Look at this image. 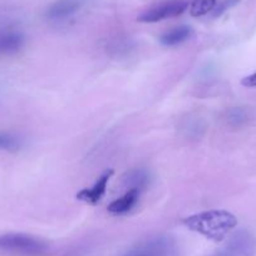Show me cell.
I'll use <instances>...</instances> for the list:
<instances>
[{
  "label": "cell",
  "mask_w": 256,
  "mask_h": 256,
  "mask_svg": "<svg viewBox=\"0 0 256 256\" xmlns=\"http://www.w3.org/2000/svg\"><path fill=\"white\" fill-rule=\"evenodd\" d=\"M246 113L245 110L241 108H232V110H228L226 113V122L232 127H238L241 126L246 120Z\"/></svg>",
  "instance_id": "obj_14"
},
{
  "label": "cell",
  "mask_w": 256,
  "mask_h": 256,
  "mask_svg": "<svg viewBox=\"0 0 256 256\" xmlns=\"http://www.w3.org/2000/svg\"><path fill=\"white\" fill-rule=\"evenodd\" d=\"M190 3L187 0H167L158 6H152L138 16L141 23H157V22L166 20V19L176 18L181 16L188 8Z\"/></svg>",
  "instance_id": "obj_3"
},
{
  "label": "cell",
  "mask_w": 256,
  "mask_h": 256,
  "mask_svg": "<svg viewBox=\"0 0 256 256\" xmlns=\"http://www.w3.org/2000/svg\"><path fill=\"white\" fill-rule=\"evenodd\" d=\"M80 0H58L46 10V16L49 20H63L74 16L80 9Z\"/></svg>",
  "instance_id": "obj_7"
},
{
  "label": "cell",
  "mask_w": 256,
  "mask_h": 256,
  "mask_svg": "<svg viewBox=\"0 0 256 256\" xmlns=\"http://www.w3.org/2000/svg\"><path fill=\"white\" fill-rule=\"evenodd\" d=\"M184 225L206 238L221 241L238 225V220L226 210H210L188 216L184 220Z\"/></svg>",
  "instance_id": "obj_1"
},
{
  "label": "cell",
  "mask_w": 256,
  "mask_h": 256,
  "mask_svg": "<svg viewBox=\"0 0 256 256\" xmlns=\"http://www.w3.org/2000/svg\"><path fill=\"white\" fill-rule=\"evenodd\" d=\"M150 172L146 168H134L128 171L123 176V184L130 190H137V191H144L150 184Z\"/></svg>",
  "instance_id": "obj_10"
},
{
  "label": "cell",
  "mask_w": 256,
  "mask_h": 256,
  "mask_svg": "<svg viewBox=\"0 0 256 256\" xmlns=\"http://www.w3.org/2000/svg\"><path fill=\"white\" fill-rule=\"evenodd\" d=\"M23 146V141L19 136L12 132H0V150L8 152H16Z\"/></svg>",
  "instance_id": "obj_12"
},
{
  "label": "cell",
  "mask_w": 256,
  "mask_h": 256,
  "mask_svg": "<svg viewBox=\"0 0 256 256\" xmlns=\"http://www.w3.org/2000/svg\"><path fill=\"white\" fill-rule=\"evenodd\" d=\"M140 191L137 190H128L124 195L118 198L108 205V211L113 215H126L138 202Z\"/></svg>",
  "instance_id": "obj_9"
},
{
  "label": "cell",
  "mask_w": 256,
  "mask_h": 256,
  "mask_svg": "<svg viewBox=\"0 0 256 256\" xmlns=\"http://www.w3.org/2000/svg\"><path fill=\"white\" fill-rule=\"evenodd\" d=\"M218 0H194L190 6V14L195 18L202 16L212 10Z\"/></svg>",
  "instance_id": "obj_13"
},
{
  "label": "cell",
  "mask_w": 256,
  "mask_h": 256,
  "mask_svg": "<svg viewBox=\"0 0 256 256\" xmlns=\"http://www.w3.org/2000/svg\"><path fill=\"white\" fill-rule=\"evenodd\" d=\"M46 248V244L40 238L26 234H6L0 236V250L13 252L38 254Z\"/></svg>",
  "instance_id": "obj_2"
},
{
  "label": "cell",
  "mask_w": 256,
  "mask_h": 256,
  "mask_svg": "<svg viewBox=\"0 0 256 256\" xmlns=\"http://www.w3.org/2000/svg\"><path fill=\"white\" fill-rule=\"evenodd\" d=\"M126 256H178V248L174 238L158 236L138 245Z\"/></svg>",
  "instance_id": "obj_5"
},
{
  "label": "cell",
  "mask_w": 256,
  "mask_h": 256,
  "mask_svg": "<svg viewBox=\"0 0 256 256\" xmlns=\"http://www.w3.org/2000/svg\"><path fill=\"white\" fill-rule=\"evenodd\" d=\"M238 0H225V2L221 4L220 9H218V10H216V16H220V14L222 13L224 10H226L228 8H231V6H234L236 3H238Z\"/></svg>",
  "instance_id": "obj_16"
},
{
  "label": "cell",
  "mask_w": 256,
  "mask_h": 256,
  "mask_svg": "<svg viewBox=\"0 0 256 256\" xmlns=\"http://www.w3.org/2000/svg\"><path fill=\"white\" fill-rule=\"evenodd\" d=\"M112 174H113L112 170L106 171L104 174L97 180V182L90 187V188L80 190V191L77 194L78 200L90 204V205H96V204L100 202V201L103 198V196H104L106 191H107V184L108 182H110Z\"/></svg>",
  "instance_id": "obj_6"
},
{
  "label": "cell",
  "mask_w": 256,
  "mask_h": 256,
  "mask_svg": "<svg viewBox=\"0 0 256 256\" xmlns=\"http://www.w3.org/2000/svg\"><path fill=\"white\" fill-rule=\"evenodd\" d=\"M192 36V29L188 26H180L166 32L161 36V43L166 46H174L186 42Z\"/></svg>",
  "instance_id": "obj_11"
},
{
  "label": "cell",
  "mask_w": 256,
  "mask_h": 256,
  "mask_svg": "<svg viewBox=\"0 0 256 256\" xmlns=\"http://www.w3.org/2000/svg\"><path fill=\"white\" fill-rule=\"evenodd\" d=\"M24 46V36L16 30L0 32V56H9L20 50Z\"/></svg>",
  "instance_id": "obj_8"
},
{
  "label": "cell",
  "mask_w": 256,
  "mask_h": 256,
  "mask_svg": "<svg viewBox=\"0 0 256 256\" xmlns=\"http://www.w3.org/2000/svg\"><path fill=\"white\" fill-rule=\"evenodd\" d=\"M256 240L248 231L241 230L234 234L226 245L210 256H254Z\"/></svg>",
  "instance_id": "obj_4"
},
{
  "label": "cell",
  "mask_w": 256,
  "mask_h": 256,
  "mask_svg": "<svg viewBox=\"0 0 256 256\" xmlns=\"http://www.w3.org/2000/svg\"><path fill=\"white\" fill-rule=\"evenodd\" d=\"M241 83H242V86H245V87H248V88L256 87V73H254V74H250V76H248V77H245Z\"/></svg>",
  "instance_id": "obj_15"
}]
</instances>
